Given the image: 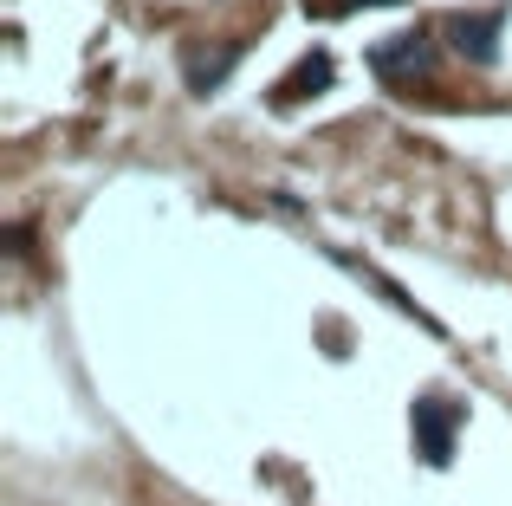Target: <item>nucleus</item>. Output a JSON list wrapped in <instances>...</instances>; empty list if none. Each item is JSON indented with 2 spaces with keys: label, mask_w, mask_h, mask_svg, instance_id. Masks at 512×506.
Returning a JSON list of instances; mask_svg holds the SVG:
<instances>
[{
  "label": "nucleus",
  "mask_w": 512,
  "mask_h": 506,
  "mask_svg": "<svg viewBox=\"0 0 512 506\" xmlns=\"http://www.w3.org/2000/svg\"><path fill=\"white\" fill-rule=\"evenodd\" d=\"M454 429H461V409H454L448 396H422V403H415V442H422V461L448 468L454 461Z\"/></svg>",
  "instance_id": "obj_1"
},
{
  "label": "nucleus",
  "mask_w": 512,
  "mask_h": 506,
  "mask_svg": "<svg viewBox=\"0 0 512 506\" xmlns=\"http://www.w3.org/2000/svg\"><path fill=\"white\" fill-rule=\"evenodd\" d=\"M448 33H454V46H461V59L493 65V52H500V13H461Z\"/></svg>",
  "instance_id": "obj_2"
},
{
  "label": "nucleus",
  "mask_w": 512,
  "mask_h": 506,
  "mask_svg": "<svg viewBox=\"0 0 512 506\" xmlns=\"http://www.w3.org/2000/svg\"><path fill=\"white\" fill-rule=\"evenodd\" d=\"M370 59H376V72H383V78L428 72V39H422V33H402V39H389V46H376Z\"/></svg>",
  "instance_id": "obj_3"
},
{
  "label": "nucleus",
  "mask_w": 512,
  "mask_h": 506,
  "mask_svg": "<svg viewBox=\"0 0 512 506\" xmlns=\"http://www.w3.org/2000/svg\"><path fill=\"white\" fill-rule=\"evenodd\" d=\"M331 85V52H312V59L299 65V72L279 85V104H292V98H305V91H325Z\"/></svg>",
  "instance_id": "obj_4"
},
{
  "label": "nucleus",
  "mask_w": 512,
  "mask_h": 506,
  "mask_svg": "<svg viewBox=\"0 0 512 506\" xmlns=\"http://www.w3.org/2000/svg\"><path fill=\"white\" fill-rule=\"evenodd\" d=\"M227 65H234V46L208 52V59H201V52H195V59H188V85H195V91H214V85H221V78H227Z\"/></svg>",
  "instance_id": "obj_5"
}]
</instances>
